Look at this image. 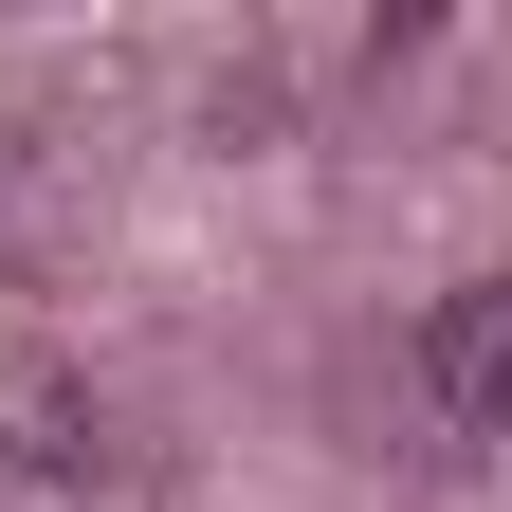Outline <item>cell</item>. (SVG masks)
I'll return each instance as SVG.
<instances>
[{
	"label": "cell",
	"instance_id": "1",
	"mask_svg": "<svg viewBox=\"0 0 512 512\" xmlns=\"http://www.w3.org/2000/svg\"><path fill=\"white\" fill-rule=\"evenodd\" d=\"M421 384H439L458 439H512V275H458L421 311Z\"/></svg>",
	"mask_w": 512,
	"mask_h": 512
},
{
	"label": "cell",
	"instance_id": "2",
	"mask_svg": "<svg viewBox=\"0 0 512 512\" xmlns=\"http://www.w3.org/2000/svg\"><path fill=\"white\" fill-rule=\"evenodd\" d=\"M0 458H19V476H92V403L55 366H19V384H0Z\"/></svg>",
	"mask_w": 512,
	"mask_h": 512
}]
</instances>
